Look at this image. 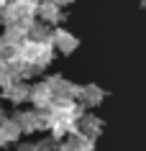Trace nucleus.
Here are the masks:
<instances>
[{
  "label": "nucleus",
  "mask_w": 146,
  "mask_h": 151,
  "mask_svg": "<svg viewBox=\"0 0 146 151\" xmlns=\"http://www.w3.org/2000/svg\"><path fill=\"white\" fill-rule=\"evenodd\" d=\"M18 56H21L26 64H31L33 69H36V74H39V72H44L49 64L54 62V46H51V41H31V39H26L23 44H21V54Z\"/></svg>",
  "instance_id": "nucleus-1"
},
{
  "label": "nucleus",
  "mask_w": 146,
  "mask_h": 151,
  "mask_svg": "<svg viewBox=\"0 0 146 151\" xmlns=\"http://www.w3.org/2000/svg\"><path fill=\"white\" fill-rule=\"evenodd\" d=\"M36 5L39 0H8L0 21H5V26H28L36 18Z\"/></svg>",
  "instance_id": "nucleus-2"
},
{
  "label": "nucleus",
  "mask_w": 146,
  "mask_h": 151,
  "mask_svg": "<svg viewBox=\"0 0 146 151\" xmlns=\"http://www.w3.org/2000/svg\"><path fill=\"white\" fill-rule=\"evenodd\" d=\"M74 100L87 110V108H97V105L105 100V90L97 87V85H77V95Z\"/></svg>",
  "instance_id": "nucleus-3"
},
{
  "label": "nucleus",
  "mask_w": 146,
  "mask_h": 151,
  "mask_svg": "<svg viewBox=\"0 0 146 151\" xmlns=\"http://www.w3.org/2000/svg\"><path fill=\"white\" fill-rule=\"evenodd\" d=\"M36 18L44 21V23H62L64 21V8L57 5L54 0H39V5H36Z\"/></svg>",
  "instance_id": "nucleus-4"
},
{
  "label": "nucleus",
  "mask_w": 146,
  "mask_h": 151,
  "mask_svg": "<svg viewBox=\"0 0 146 151\" xmlns=\"http://www.w3.org/2000/svg\"><path fill=\"white\" fill-rule=\"evenodd\" d=\"M51 46H54V51H59V54H72V51H77V46H80V39H77L74 33L64 31V28H57V31H51Z\"/></svg>",
  "instance_id": "nucleus-5"
},
{
  "label": "nucleus",
  "mask_w": 146,
  "mask_h": 151,
  "mask_svg": "<svg viewBox=\"0 0 146 151\" xmlns=\"http://www.w3.org/2000/svg\"><path fill=\"white\" fill-rule=\"evenodd\" d=\"M74 133L87 136V138L95 141L97 136L103 133V120L97 118V115H87V113H82L80 118H77V123H74Z\"/></svg>",
  "instance_id": "nucleus-6"
},
{
  "label": "nucleus",
  "mask_w": 146,
  "mask_h": 151,
  "mask_svg": "<svg viewBox=\"0 0 146 151\" xmlns=\"http://www.w3.org/2000/svg\"><path fill=\"white\" fill-rule=\"evenodd\" d=\"M46 85L54 92V100H74V95H77V85L67 82L62 74H51L46 80Z\"/></svg>",
  "instance_id": "nucleus-7"
},
{
  "label": "nucleus",
  "mask_w": 146,
  "mask_h": 151,
  "mask_svg": "<svg viewBox=\"0 0 146 151\" xmlns=\"http://www.w3.org/2000/svg\"><path fill=\"white\" fill-rule=\"evenodd\" d=\"M13 120L18 123V128L23 133H36V131H41L39 110H18V113H13Z\"/></svg>",
  "instance_id": "nucleus-8"
},
{
  "label": "nucleus",
  "mask_w": 146,
  "mask_h": 151,
  "mask_svg": "<svg viewBox=\"0 0 146 151\" xmlns=\"http://www.w3.org/2000/svg\"><path fill=\"white\" fill-rule=\"evenodd\" d=\"M28 100L33 103V108H49V105L54 103V92H51V87L46 85V80L39 82V85H33L31 92H28Z\"/></svg>",
  "instance_id": "nucleus-9"
},
{
  "label": "nucleus",
  "mask_w": 146,
  "mask_h": 151,
  "mask_svg": "<svg viewBox=\"0 0 146 151\" xmlns=\"http://www.w3.org/2000/svg\"><path fill=\"white\" fill-rule=\"evenodd\" d=\"M62 151H95V141L80 133H69L62 138Z\"/></svg>",
  "instance_id": "nucleus-10"
},
{
  "label": "nucleus",
  "mask_w": 146,
  "mask_h": 151,
  "mask_svg": "<svg viewBox=\"0 0 146 151\" xmlns=\"http://www.w3.org/2000/svg\"><path fill=\"white\" fill-rule=\"evenodd\" d=\"M3 90V97L5 100H10V103H26L28 100V92H31V87L26 85L23 80H16V82H10V85H5V87H0Z\"/></svg>",
  "instance_id": "nucleus-11"
},
{
  "label": "nucleus",
  "mask_w": 146,
  "mask_h": 151,
  "mask_svg": "<svg viewBox=\"0 0 146 151\" xmlns=\"http://www.w3.org/2000/svg\"><path fill=\"white\" fill-rule=\"evenodd\" d=\"M21 136H23V131L18 128L16 120H13V118H3V123H0V146L16 143Z\"/></svg>",
  "instance_id": "nucleus-12"
},
{
  "label": "nucleus",
  "mask_w": 146,
  "mask_h": 151,
  "mask_svg": "<svg viewBox=\"0 0 146 151\" xmlns=\"http://www.w3.org/2000/svg\"><path fill=\"white\" fill-rule=\"evenodd\" d=\"M26 39H31V41H51V31H49V23L39 21V18H33L31 23L26 26Z\"/></svg>",
  "instance_id": "nucleus-13"
},
{
  "label": "nucleus",
  "mask_w": 146,
  "mask_h": 151,
  "mask_svg": "<svg viewBox=\"0 0 146 151\" xmlns=\"http://www.w3.org/2000/svg\"><path fill=\"white\" fill-rule=\"evenodd\" d=\"M36 151H62V141H57V138H44V141L36 143Z\"/></svg>",
  "instance_id": "nucleus-14"
},
{
  "label": "nucleus",
  "mask_w": 146,
  "mask_h": 151,
  "mask_svg": "<svg viewBox=\"0 0 146 151\" xmlns=\"http://www.w3.org/2000/svg\"><path fill=\"white\" fill-rule=\"evenodd\" d=\"M18 151H36V143H21Z\"/></svg>",
  "instance_id": "nucleus-15"
},
{
  "label": "nucleus",
  "mask_w": 146,
  "mask_h": 151,
  "mask_svg": "<svg viewBox=\"0 0 146 151\" xmlns=\"http://www.w3.org/2000/svg\"><path fill=\"white\" fill-rule=\"evenodd\" d=\"M54 3H57V5H62V8H64L67 3H72V0H54Z\"/></svg>",
  "instance_id": "nucleus-16"
},
{
  "label": "nucleus",
  "mask_w": 146,
  "mask_h": 151,
  "mask_svg": "<svg viewBox=\"0 0 146 151\" xmlns=\"http://www.w3.org/2000/svg\"><path fill=\"white\" fill-rule=\"evenodd\" d=\"M141 3H144V5H146V0H141Z\"/></svg>",
  "instance_id": "nucleus-17"
}]
</instances>
